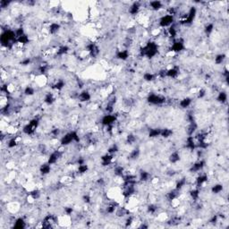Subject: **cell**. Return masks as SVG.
I'll list each match as a JSON object with an SVG mask.
<instances>
[{
  "instance_id": "31",
  "label": "cell",
  "mask_w": 229,
  "mask_h": 229,
  "mask_svg": "<svg viewBox=\"0 0 229 229\" xmlns=\"http://www.w3.org/2000/svg\"><path fill=\"white\" fill-rule=\"evenodd\" d=\"M113 171H114V174L117 177H123L125 175V167H123V166H121V165H117L116 167H114Z\"/></svg>"
},
{
  "instance_id": "32",
  "label": "cell",
  "mask_w": 229,
  "mask_h": 229,
  "mask_svg": "<svg viewBox=\"0 0 229 229\" xmlns=\"http://www.w3.org/2000/svg\"><path fill=\"white\" fill-rule=\"evenodd\" d=\"M140 155H141V150H140L138 147H137V148H134L132 150H131V152H130V154H129V156H128V160H132V161H134V160H138V159H139Z\"/></svg>"
},
{
  "instance_id": "36",
  "label": "cell",
  "mask_w": 229,
  "mask_h": 229,
  "mask_svg": "<svg viewBox=\"0 0 229 229\" xmlns=\"http://www.w3.org/2000/svg\"><path fill=\"white\" fill-rule=\"evenodd\" d=\"M29 43H30V37H29L28 34H24L23 36H21L16 40V44L20 45L21 47L27 45Z\"/></svg>"
},
{
  "instance_id": "53",
  "label": "cell",
  "mask_w": 229,
  "mask_h": 229,
  "mask_svg": "<svg viewBox=\"0 0 229 229\" xmlns=\"http://www.w3.org/2000/svg\"><path fill=\"white\" fill-rule=\"evenodd\" d=\"M12 4V2L11 1H7V0H1L0 1V7H1V9L3 10V9H6L7 7H8L10 5Z\"/></svg>"
},
{
  "instance_id": "41",
  "label": "cell",
  "mask_w": 229,
  "mask_h": 229,
  "mask_svg": "<svg viewBox=\"0 0 229 229\" xmlns=\"http://www.w3.org/2000/svg\"><path fill=\"white\" fill-rule=\"evenodd\" d=\"M41 196V191L39 189H33L32 191H31L29 193V197L31 200H33V201L38 200Z\"/></svg>"
},
{
  "instance_id": "15",
  "label": "cell",
  "mask_w": 229,
  "mask_h": 229,
  "mask_svg": "<svg viewBox=\"0 0 229 229\" xmlns=\"http://www.w3.org/2000/svg\"><path fill=\"white\" fill-rule=\"evenodd\" d=\"M141 7V4L140 2H133L128 8V13L132 16H135L140 13Z\"/></svg>"
},
{
  "instance_id": "23",
  "label": "cell",
  "mask_w": 229,
  "mask_h": 229,
  "mask_svg": "<svg viewBox=\"0 0 229 229\" xmlns=\"http://www.w3.org/2000/svg\"><path fill=\"white\" fill-rule=\"evenodd\" d=\"M64 87H65V81L64 79H58V80H56L54 83L52 84L51 89L56 90V91H60Z\"/></svg>"
},
{
  "instance_id": "56",
  "label": "cell",
  "mask_w": 229,
  "mask_h": 229,
  "mask_svg": "<svg viewBox=\"0 0 229 229\" xmlns=\"http://www.w3.org/2000/svg\"><path fill=\"white\" fill-rule=\"evenodd\" d=\"M218 219H219L218 215H213L211 217V218L209 219V223L212 224V225H216L217 223L218 222Z\"/></svg>"
},
{
  "instance_id": "29",
  "label": "cell",
  "mask_w": 229,
  "mask_h": 229,
  "mask_svg": "<svg viewBox=\"0 0 229 229\" xmlns=\"http://www.w3.org/2000/svg\"><path fill=\"white\" fill-rule=\"evenodd\" d=\"M198 129V125L196 122H193V123H189V125L187 126V129H186V132H187L188 136H193L194 134L196 131Z\"/></svg>"
},
{
  "instance_id": "2",
  "label": "cell",
  "mask_w": 229,
  "mask_h": 229,
  "mask_svg": "<svg viewBox=\"0 0 229 229\" xmlns=\"http://www.w3.org/2000/svg\"><path fill=\"white\" fill-rule=\"evenodd\" d=\"M146 100L150 105L161 106V105H164L167 102V98L163 95L157 94V93H149Z\"/></svg>"
},
{
  "instance_id": "43",
  "label": "cell",
  "mask_w": 229,
  "mask_h": 229,
  "mask_svg": "<svg viewBox=\"0 0 229 229\" xmlns=\"http://www.w3.org/2000/svg\"><path fill=\"white\" fill-rule=\"evenodd\" d=\"M125 141H126L127 144L132 145V144H134L137 141V137L133 133H129V134H127V136L125 138Z\"/></svg>"
},
{
  "instance_id": "13",
  "label": "cell",
  "mask_w": 229,
  "mask_h": 229,
  "mask_svg": "<svg viewBox=\"0 0 229 229\" xmlns=\"http://www.w3.org/2000/svg\"><path fill=\"white\" fill-rule=\"evenodd\" d=\"M130 57V52L128 49H120L116 54V58L120 61H126Z\"/></svg>"
},
{
  "instance_id": "45",
  "label": "cell",
  "mask_w": 229,
  "mask_h": 229,
  "mask_svg": "<svg viewBox=\"0 0 229 229\" xmlns=\"http://www.w3.org/2000/svg\"><path fill=\"white\" fill-rule=\"evenodd\" d=\"M36 91H35V89L32 87V86H26L23 90V94L27 97H31L35 95Z\"/></svg>"
},
{
  "instance_id": "35",
  "label": "cell",
  "mask_w": 229,
  "mask_h": 229,
  "mask_svg": "<svg viewBox=\"0 0 229 229\" xmlns=\"http://www.w3.org/2000/svg\"><path fill=\"white\" fill-rule=\"evenodd\" d=\"M186 184H187V178L186 177H182V178L176 181L174 188L177 189V190H179V191H182L184 188L185 187Z\"/></svg>"
},
{
  "instance_id": "16",
  "label": "cell",
  "mask_w": 229,
  "mask_h": 229,
  "mask_svg": "<svg viewBox=\"0 0 229 229\" xmlns=\"http://www.w3.org/2000/svg\"><path fill=\"white\" fill-rule=\"evenodd\" d=\"M148 6L154 12H160L161 9H163L164 4L160 0H154V1H150L148 4Z\"/></svg>"
},
{
  "instance_id": "11",
  "label": "cell",
  "mask_w": 229,
  "mask_h": 229,
  "mask_svg": "<svg viewBox=\"0 0 229 229\" xmlns=\"http://www.w3.org/2000/svg\"><path fill=\"white\" fill-rule=\"evenodd\" d=\"M77 98L80 102H89L91 99V94L88 90H83L80 91V93H78Z\"/></svg>"
},
{
  "instance_id": "25",
  "label": "cell",
  "mask_w": 229,
  "mask_h": 229,
  "mask_svg": "<svg viewBox=\"0 0 229 229\" xmlns=\"http://www.w3.org/2000/svg\"><path fill=\"white\" fill-rule=\"evenodd\" d=\"M193 103V98L190 97H185V98H183L182 99H180V101H179V107H180L181 108H183V109H186L188 108Z\"/></svg>"
},
{
  "instance_id": "22",
  "label": "cell",
  "mask_w": 229,
  "mask_h": 229,
  "mask_svg": "<svg viewBox=\"0 0 229 229\" xmlns=\"http://www.w3.org/2000/svg\"><path fill=\"white\" fill-rule=\"evenodd\" d=\"M138 178H139L138 180L140 182H141V183H147V182L151 180V174L150 173L149 171H146V170H141Z\"/></svg>"
},
{
  "instance_id": "18",
  "label": "cell",
  "mask_w": 229,
  "mask_h": 229,
  "mask_svg": "<svg viewBox=\"0 0 229 229\" xmlns=\"http://www.w3.org/2000/svg\"><path fill=\"white\" fill-rule=\"evenodd\" d=\"M70 51V47L68 45H61L59 46L57 49L56 50V56L58 57H62L63 56H65L69 53Z\"/></svg>"
},
{
  "instance_id": "19",
  "label": "cell",
  "mask_w": 229,
  "mask_h": 229,
  "mask_svg": "<svg viewBox=\"0 0 229 229\" xmlns=\"http://www.w3.org/2000/svg\"><path fill=\"white\" fill-rule=\"evenodd\" d=\"M180 192L179 190H177V189H175V188H174L172 190H170L168 193H167V199L168 201H174V200H177L178 198H179V196H180Z\"/></svg>"
},
{
  "instance_id": "21",
  "label": "cell",
  "mask_w": 229,
  "mask_h": 229,
  "mask_svg": "<svg viewBox=\"0 0 229 229\" xmlns=\"http://www.w3.org/2000/svg\"><path fill=\"white\" fill-rule=\"evenodd\" d=\"M39 171H40V174L42 176H46L51 172V165L48 162H44L43 164L41 165V167L39 168Z\"/></svg>"
},
{
  "instance_id": "34",
  "label": "cell",
  "mask_w": 229,
  "mask_h": 229,
  "mask_svg": "<svg viewBox=\"0 0 229 229\" xmlns=\"http://www.w3.org/2000/svg\"><path fill=\"white\" fill-rule=\"evenodd\" d=\"M156 77L157 75L155 74L150 73V72H145L142 75V79L146 83H152L156 80Z\"/></svg>"
},
{
  "instance_id": "26",
  "label": "cell",
  "mask_w": 229,
  "mask_h": 229,
  "mask_svg": "<svg viewBox=\"0 0 229 229\" xmlns=\"http://www.w3.org/2000/svg\"><path fill=\"white\" fill-rule=\"evenodd\" d=\"M55 101H56V97L52 92H48L45 94L44 99H43V102L45 104L48 105V106H51L55 103Z\"/></svg>"
},
{
  "instance_id": "14",
  "label": "cell",
  "mask_w": 229,
  "mask_h": 229,
  "mask_svg": "<svg viewBox=\"0 0 229 229\" xmlns=\"http://www.w3.org/2000/svg\"><path fill=\"white\" fill-rule=\"evenodd\" d=\"M185 148L189 150L190 151H193L195 150L196 147V140H195L194 136H187L186 140H185Z\"/></svg>"
},
{
  "instance_id": "33",
  "label": "cell",
  "mask_w": 229,
  "mask_h": 229,
  "mask_svg": "<svg viewBox=\"0 0 229 229\" xmlns=\"http://www.w3.org/2000/svg\"><path fill=\"white\" fill-rule=\"evenodd\" d=\"M118 208V205L117 203H116V202H110V203H108L107 205V207L105 208V210H106V212L107 213V214H114L116 211H117V209Z\"/></svg>"
},
{
  "instance_id": "57",
  "label": "cell",
  "mask_w": 229,
  "mask_h": 229,
  "mask_svg": "<svg viewBox=\"0 0 229 229\" xmlns=\"http://www.w3.org/2000/svg\"><path fill=\"white\" fill-rule=\"evenodd\" d=\"M96 184H97V185L98 186H104L105 185V184H106V181H105L104 178H98V179H97V181H96Z\"/></svg>"
},
{
  "instance_id": "6",
  "label": "cell",
  "mask_w": 229,
  "mask_h": 229,
  "mask_svg": "<svg viewBox=\"0 0 229 229\" xmlns=\"http://www.w3.org/2000/svg\"><path fill=\"white\" fill-rule=\"evenodd\" d=\"M63 153H64V151L61 150L60 149H57V150H56L52 151V152L49 154L47 162L49 163L51 166H52V165H56V163L59 161V160L62 158Z\"/></svg>"
},
{
  "instance_id": "10",
  "label": "cell",
  "mask_w": 229,
  "mask_h": 229,
  "mask_svg": "<svg viewBox=\"0 0 229 229\" xmlns=\"http://www.w3.org/2000/svg\"><path fill=\"white\" fill-rule=\"evenodd\" d=\"M208 180V176L207 174L201 173L198 174V176L195 178V187L201 188L204 184H206Z\"/></svg>"
},
{
  "instance_id": "47",
  "label": "cell",
  "mask_w": 229,
  "mask_h": 229,
  "mask_svg": "<svg viewBox=\"0 0 229 229\" xmlns=\"http://www.w3.org/2000/svg\"><path fill=\"white\" fill-rule=\"evenodd\" d=\"M118 151H119V147H118L117 144L114 143V144H112V145L107 149V152L109 153V154H112V155H115V154H117Z\"/></svg>"
},
{
  "instance_id": "58",
  "label": "cell",
  "mask_w": 229,
  "mask_h": 229,
  "mask_svg": "<svg viewBox=\"0 0 229 229\" xmlns=\"http://www.w3.org/2000/svg\"><path fill=\"white\" fill-rule=\"evenodd\" d=\"M86 162H85V159H83V157H80V158H78L76 160V165L78 166H80V165H83V164H85Z\"/></svg>"
},
{
  "instance_id": "48",
  "label": "cell",
  "mask_w": 229,
  "mask_h": 229,
  "mask_svg": "<svg viewBox=\"0 0 229 229\" xmlns=\"http://www.w3.org/2000/svg\"><path fill=\"white\" fill-rule=\"evenodd\" d=\"M133 222H134V217L132 216H128L125 221V227H131Z\"/></svg>"
},
{
  "instance_id": "20",
  "label": "cell",
  "mask_w": 229,
  "mask_h": 229,
  "mask_svg": "<svg viewBox=\"0 0 229 229\" xmlns=\"http://www.w3.org/2000/svg\"><path fill=\"white\" fill-rule=\"evenodd\" d=\"M181 160V154L178 150H174L168 156V161L171 164H177Z\"/></svg>"
},
{
  "instance_id": "17",
  "label": "cell",
  "mask_w": 229,
  "mask_h": 229,
  "mask_svg": "<svg viewBox=\"0 0 229 229\" xmlns=\"http://www.w3.org/2000/svg\"><path fill=\"white\" fill-rule=\"evenodd\" d=\"M47 30H48L49 34L56 35V33H58L59 31L61 30V25H60V23H58V22H51V23H49V26H48Z\"/></svg>"
},
{
  "instance_id": "42",
  "label": "cell",
  "mask_w": 229,
  "mask_h": 229,
  "mask_svg": "<svg viewBox=\"0 0 229 229\" xmlns=\"http://www.w3.org/2000/svg\"><path fill=\"white\" fill-rule=\"evenodd\" d=\"M227 59V56L224 54V53H220V54H217L214 58V63L216 64L219 65V64H222L223 63L225 62V60Z\"/></svg>"
},
{
  "instance_id": "8",
  "label": "cell",
  "mask_w": 229,
  "mask_h": 229,
  "mask_svg": "<svg viewBox=\"0 0 229 229\" xmlns=\"http://www.w3.org/2000/svg\"><path fill=\"white\" fill-rule=\"evenodd\" d=\"M180 74V68L177 65H174L170 68H167L166 70V78L170 79H176Z\"/></svg>"
},
{
  "instance_id": "46",
  "label": "cell",
  "mask_w": 229,
  "mask_h": 229,
  "mask_svg": "<svg viewBox=\"0 0 229 229\" xmlns=\"http://www.w3.org/2000/svg\"><path fill=\"white\" fill-rule=\"evenodd\" d=\"M89 169H90V167L85 163V164L78 166V167H77V173L79 174H86L89 171Z\"/></svg>"
},
{
  "instance_id": "37",
  "label": "cell",
  "mask_w": 229,
  "mask_h": 229,
  "mask_svg": "<svg viewBox=\"0 0 229 229\" xmlns=\"http://www.w3.org/2000/svg\"><path fill=\"white\" fill-rule=\"evenodd\" d=\"M173 130L170 128H161V132H160V136L164 139H168L173 135Z\"/></svg>"
},
{
  "instance_id": "9",
  "label": "cell",
  "mask_w": 229,
  "mask_h": 229,
  "mask_svg": "<svg viewBox=\"0 0 229 229\" xmlns=\"http://www.w3.org/2000/svg\"><path fill=\"white\" fill-rule=\"evenodd\" d=\"M114 157H115V155H112V154H109L107 152L104 155H102L100 157V161H101L100 165L103 167H108V166L112 165V163L114 161Z\"/></svg>"
},
{
  "instance_id": "4",
  "label": "cell",
  "mask_w": 229,
  "mask_h": 229,
  "mask_svg": "<svg viewBox=\"0 0 229 229\" xmlns=\"http://www.w3.org/2000/svg\"><path fill=\"white\" fill-rule=\"evenodd\" d=\"M175 22V18L170 14H164L159 20V27L160 28H168Z\"/></svg>"
},
{
  "instance_id": "40",
  "label": "cell",
  "mask_w": 229,
  "mask_h": 229,
  "mask_svg": "<svg viewBox=\"0 0 229 229\" xmlns=\"http://www.w3.org/2000/svg\"><path fill=\"white\" fill-rule=\"evenodd\" d=\"M214 29H215L214 23H213V22H208V23H206V25L204 26L203 31H204V33H205V34L207 35V36H209V35L214 31Z\"/></svg>"
},
{
  "instance_id": "30",
  "label": "cell",
  "mask_w": 229,
  "mask_h": 229,
  "mask_svg": "<svg viewBox=\"0 0 229 229\" xmlns=\"http://www.w3.org/2000/svg\"><path fill=\"white\" fill-rule=\"evenodd\" d=\"M217 101L220 104H226L227 102V93L224 90H221L218 92L217 97Z\"/></svg>"
},
{
  "instance_id": "50",
  "label": "cell",
  "mask_w": 229,
  "mask_h": 229,
  "mask_svg": "<svg viewBox=\"0 0 229 229\" xmlns=\"http://www.w3.org/2000/svg\"><path fill=\"white\" fill-rule=\"evenodd\" d=\"M206 95H207V91H206L205 89H203V88L200 89V90H198V92H197V98L199 99H202L203 98L206 97Z\"/></svg>"
},
{
  "instance_id": "38",
  "label": "cell",
  "mask_w": 229,
  "mask_h": 229,
  "mask_svg": "<svg viewBox=\"0 0 229 229\" xmlns=\"http://www.w3.org/2000/svg\"><path fill=\"white\" fill-rule=\"evenodd\" d=\"M223 190H224V185L222 184H216L211 186L210 192L213 194H219L220 193H222Z\"/></svg>"
},
{
  "instance_id": "5",
  "label": "cell",
  "mask_w": 229,
  "mask_h": 229,
  "mask_svg": "<svg viewBox=\"0 0 229 229\" xmlns=\"http://www.w3.org/2000/svg\"><path fill=\"white\" fill-rule=\"evenodd\" d=\"M117 115L115 114H105L100 120V124L103 127H107L110 125H115L116 122H117Z\"/></svg>"
},
{
  "instance_id": "51",
  "label": "cell",
  "mask_w": 229,
  "mask_h": 229,
  "mask_svg": "<svg viewBox=\"0 0 229 229\" xmlns=\"http://www.w3.org/2000/svg\"><path fill=\"white\" fill-rule=\"evenodd\" d=\"M31 64V57H24L20 62V64L21 66H28Z\"/></svg>"
},
{
  "instance_id": "1",
  "label": "cell",
  "mask_w": 229,
  "mask_h": 229,
  "mask_svg": "<svg viewBox=\"0 0 229 229\" xmlns=\"http://www.w3.org/2000/svg\"><path fill=\"white\" fill-rule=\"evenodd\" d=\"M40 125V119L37 117L32 118L29 121L28 124H26L25 125H23L22 127V132L28 136H31V135H33L35 132H36V130L38 129Z\"/></svg>"
},
{
  "instance_id": "54",
  "label": "cell",
  "mask_w": 229,
  "mask_h": 229,
  "mask_svg": "<svg viewBox=\"0 0 229 229\" xmlns=\"http://www.w3.org/2000/svg\"><path fill=\"white\" fill-rule=\"evenodd\" d=\"M82 201H83V203H85V204H90V202H91V197H90V195L87 194V193L83 194V197H82Z\"/></svg>"
},
{
  "instance_id": "39",
  "label": "cell",
  "mask_w": 229,
  "mask_h": 229,
  "mask_svg": "<svg viewBox=\"0 0 229 229\" xmlns=\"http://www.w3.org/2000/svg\"><path fill=\"white\" fill-rule=\"evenodd\" d=\"M18 144H19V141H18V137H13V138H11V139L8 140L7 147L8 148V149H9V150H12V149L16 148Z\"/></svg>"
},
{
  "instance_id": "28",
  "label": "cell",
  "mask_w": 229,
  "mask_h": 229,
  "mask_svg": "<svg viewBox=\"0 0 229 229\" xmlns=\"http://www.w3.org/2000/svg\"><path fill=\"white\" fill-rule=\"evenodd\" d=\"M160 132H161V128L160 127H155V128H150L148 132V136L150 139H154V138H158L160 136Z\"/></svg>"
},
{
  "instance_id": "44",
  "label": "cell",
  "mask_w": 229,
  "mask_h": 229,
  "mask_svg": "<svg viewBox=\"0 0 229 229\" xmlns=\"http://www.w3.org/2000/svg\"><path fill=\"white\" fill-rule=\"evenodd\" d=\"M147 212L149 213V214H150V215H155L156 213H157V211H158V209H159V207L156 205V204H154V203H150V204H149L148 206H147Z\"/></svg>"
},
{
  "instance_id": "7",
  "label": "cell",
  "mask_w": 229,
  "mask_h": 229,
  "mask_svg": "<svg viewBox=\"0 0 229 229\" xmlns=\"http://www.w3.org/2000/svg\"><path fill=\"white\" fill-rule=\"evenodd\" d=\"M205 167H206V161L204 160H198L192 165L189 171L193 174L200 173L201 171L203 170V168Z\"/></svg>"
},
{
  "instance_id": "49",
  "label": "cell",
  "mask_w": 229,
  "mask_h": 229,
  "mask_svg": "<svg viewBox=\"0 0 229 229\" xmlns=\"http://www.w3.org/2000/svg\"><path fill=\"white\" fill-rule=\"evenodd\" d=\"M14 32H15V35H16V38H17V39L21 37V36H23L24 34H26L24 29H23V27H21V26L15 29V30H14Z\"/></svg>"
},
{
  "instance_id": "3",
  "label": "cell",
  "mask_w": 229,
  "mask_h": 229,
  "mask_svg": "<svg viewBox=\"0 0 229 229\" xmlns=\"http://www.w3.org/2000/svg\"><path fill=\"white\" fill-rule=\"evenodd\" d=\"M184 49H185L184 41L183 39H179V38L172 41V43L170 44V47H169V51L173 53H180Z\"/></svg>"
},
{
  "instance_id": "27",
  "label": "cell",
  "mask_w": 229,
  "mask_h": 229,
  "mask_svg": "<svg viewBox=\"0 0 229 229\" xmlns=\"http://www.w3.org/2000/svg\"><path fill=\"white\" fill-rule=\"evenodd\" d=\"M27 225L25 220L22 218V217H18L15 219V221L14 223V226H13V228L15 229H24L26 228Z\"/></svg>"
},
{
  "instance_id": "12",
  "label": "cell",
  "mask_w": 229,
  "mask_h": 229,
  "mask_svg": "<svg viewBox=\"0 0 229 229\" xmlns=\"http://www.w3.org/2000/svg\"><path fill=\"white\" fill-rule=\"evenodd\" d=\"M72 142H74V139H73L72 134L70 132L64 133L60 139V145L63 146V147L69 146L70 144H72Z\"/></svg>"
},
{
  "instance_id": "52",
  "label": "cell",
  "mask_w": 229,
  "mask_h": 229,
  "mask_svg": "<svg viewBox=\"0 0 229 229\" xmlns=\"http://www.w3.org/2000/svg\"><path fill=\"white\" fill-rule=\"evenodd\" d=\"M64 214L66 216H72L74 214V209L73 207H64Z\"/></svg>"
},
{
  "instance_id": "24",
  "label": "cell",
  "mask_w": 229,
  "mask_h": 229,
  "mask_svg": "<svg viewBox=\"0 0 229 229\" xmlns=\"http://www.w3.org/2000/svg\"><path fill=\"white\" fill-rule=\"evenodd\" d=\"M189 195H190V198H191L193 201H199L200 196H201V188L198 187L193 188V189L189 192Z\"/></svg>"
},
{
  "instance_id": "55",
  "label": "cell",
  "mask_w": 229,
  "mask_h": 229,
  "mask_svg": "<svg viewBox=\"0 0 229 229\" xmlns=\"http://www.w3.org/2000/svg\"><path fill=\"white\" fill-rule=\"evenodd\" d=\"M51 135L52 136H54V137H57V136H59L60 134H61V129H59L58 127H56V128H54V129H52L51 130Z\"/></svg>"
}]
</instances>
